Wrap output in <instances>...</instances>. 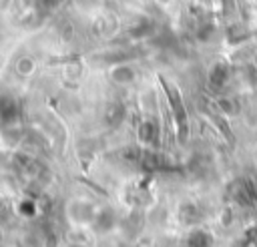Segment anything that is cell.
I'll list each match as a JSON object with an SVG mask.
<instances>
[{
  "label": "cell",
  "instance_id": "cell-1",
  "mask_svg": "<svg viewBox=\"0 0 257 247\" xmlns=\"http://www.w3.org/2000/svg\"><path fill=\"white\" fill-rule=\"evenodd\" d=\"M231 197L239 205H253L257 201V187L249 179H239L231 185Z\"/></svg>",
  "mask_w": 257,
  "mask_h": 247
},
{
  "label": "cell",
  "instance_id": "cell-2",
  "mask_svg": "<svg viewBox=\"0 0 257 247\" xmlns=\"http://www.w3.org/2000/svg\"><path fill=\"white\" fill-rule=\"evenodd\" d=\"M165 86H167L169 100H171V104H173L175 118H177L179 129H181V137H185V133H187V114H185V108H183V102H181V94H179L173 86H169V84H165Z\"/></svg>",
  "mask_w": 257,
  "mask_h": 247
},
{
  "label": "cell",
  "instance_id": "cell-3",
  "mask_svg": "<svg viewBox=\"0 0 257 247\" xmlns=\"http://www.w3.org/2000/svg\"><path fill=\"white\" fill-rule=\"evenodd\" d=\"M18 102L12 96H2L0 98V120L2 122H12L18 118Z\"/></svg>",
  "mask_w": 257,
  "mask_h": 247
},
{
  "label": "cell",
  "instance_id": "cell-4",
  "mask_svg": "<svg viewBox=\"0 0 257 247\" xmlns=\"http://www.w3.org/2000/svg\"><path fill=\"white\" fill-rule=\"evenodd\" d=\"M211 235L205 233V231H193L187 239V247H211Z\"/></svg>",
  "mask_w": 257,
  "mask_h": 247
},
{
  "label": "cell",
  "instance_id": "cell-5",
  "mask_svg": "<svg viewBox=\"0 0 257 247\" xmlns=\"http://www.w3.org/2000/svg\"><path fill=\"white\" fill-rule=\"evenodd\" d=\"M139 139L145 143V145H151L157 141V127L151 122V120H145L141 127H139Z\"/></svg>",
  "mask_w": 257,
  "mask_h": 247
},
{
  "label": "cell",
  "instance_id": "cell-6",
  "mask_svg": "<svg viewBox=\"0 0 257 247\" xmlns=\"http://www.w3.org/2000/svg\"><path fill=\"white\" fill-rule=\"evenodd\" d=\"M227 76H229V70H227V66H225V64H217V66L211 70V74H209V80H211V84H213L215 88H221V86L225 84Z\"/></svg>",
  "mask_w": 257,
  "mask_h": 247
},
{
  "label": "cell",
  "instance_id": "cell-7",
  "mask_svg": "<svg viewBox=\"0 0 257 247\" xmlns=\"http://www.w3.org/2000/svg\"><path fill=\"white\" fill-rule=\"evenodd\" d=\"M122 116H124V108H122V104H118V102H114V104H110V108L106 110V120H108V125H118L120 120H122Z\"/></svg>",
  "mask_w": 257,
  "mask_h": 247
},
{
  "label": "cell",
  "instance_id": "cell-8",
  "mask_svg": "<svg viewBox=\"0 0 257 247\" xmlns=\"http://www.w3.org/2000/svg\"><path fill=\"white\" fill-rule=\"evenodd\" d=\"M112 223H114V215H112V211L104 209V211H100V213H98V217H96V229L106 231V229H110V227H112Z\"/></svg>",
  "mask_w": 257,
  "mask_h": 247
},
{
  "label": "cell",
  "instance_id": "cell-9",
  "mask_svg": "<svg viewBox=\"0 0 257 247\" xmlns=\"http://www.w3.org/2000/svg\"><path fill=\"white\" fill-rule=\"evenodd\" d=\"M179 215H181V221L187 223V225H193V223L199 221V213H197V209H195L193 205H185V207L179 211Z\"/></svg>",
  "mask_w": 257,
  "mask_h": 247
},
{
  "label": "cell",
  "instance_id": "cell-10",
  "mask_svg": "<svg viewBox=\"0 0 257 247\" xmlns=\"http://www.w3.org/2000/svg\"><path fill=\"white\" fill-rule=\"evenodd\" d=\"M112 78H114L116 82H128V80L133 78V70H131L128 66H122V68H116V70L112 72Z\"/></svg>",
  "mask_w": 257,
  "mask_h": 247
},
{
  "label": "cell",
  "instance_id": "cell-11",
  "mask_svg": "<svg viewBox=\"0 0 257 247\" xmlns=\"http://www.w3.org/2000/svg\"><path fill=\"white\" fill-rule=\"evenodd\" d=\"M225 2H227V8L231 10V6H233V0H223V4H225Z\"/></svg>",
  "mask_w": 257,
  "mask_h": 247
},
{
  "label": "cell",
  "instance_id": "cell-12",
  "mask_svg": "<svg viewBox=\"0 0 257 247\" xmlns=\"http://www.w3.org/2000/svg\"><path fill=\"white\" fill-rule=\"evenodd\" d=\"M185 247H187V245H185Z\"/></svg>",
  "mask_w": 257,
  "mask_h": 247
}]
</instances>
